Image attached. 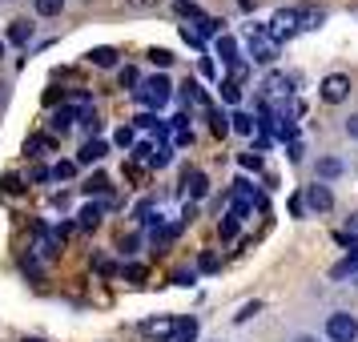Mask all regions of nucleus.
Here are the masks:
<instances>
[{
	"label": "nucleus",
	"instance_id": "nucleus-1",
	"mask_svg": "<svg viewBox=\"0 0 358 342\" xmlns=\"http://www.w3.org/2000/svg\"><path fill=\"white\" fill-rule=\"evenodd\" d=\"M133 93H137V101H141L145 109H162V105H169V97H173V85H169V77H149V81H141Z\"/></svg>",
	"mask_w": 358,
	"mask_h": 342
},
{
	"label": "nucleus",
	"instance_id": "nucleus-2",
	"mask_svg": "<svg viewBox=\"0 0 358 342\" xmlns=\"http://www.w3.org/2000/svg\"><path fill=\"white\" fill-rule=\"evenodd\" d=\"M326 339L330 342H355L358 339V318L346 314V310H334V314L326 318Z\"/></svg>",
	"mask_w": 358,
	"mask_h": 342
},
{
	"label": "nucleus",
	"instance_id": "nucleus-3",
	"mask_svg": "<svg viewBox=\"0 0 358 342\" xmlns=\"http://www.w3.org/2000/svg\"><path fill=\"white\" fill-rule=\"evenodd\" d=\"M278 57V41L266 29H250V61L254 65H274Z\"/></svg>",
	"mask_w": 358,
	"mask_h": 342
},
{
	"label": "nucleus",
	"instance_id": "nucleus-4",
	"mask_svg": "<svg viewBox=\"0 0 358 342\" xmlns=\"http://www.w3.org/2000/svg\"><path fill=\"white\" fill-rule=\"evenodd\" d=\"M318 93H322L326 105H342V101L350 97V77H342V73H330V77L318 85Z\"/></svg>",
	"mask_w": 358,
	"mask_h": 342
},
{
	"label": "nucleus",
	"instance_id": "nucleus-5",
	"mask_svg": "<svg viewBox=\"0 0 358 342\" xmlns=\"http://www.w3.org/2000/svg\"><path fill=\"white\" fill-rule=\"evenodd\" d=\"M306 206L314 213H326L330 210V206H334V194H330V185H326V181H314V185H306Z\"/></svg>",
	"mask_w": 358,
	"mask_h": 342
},
{
	"label": "nucleus",
	"instance_id": "nucleus-6",
	"mask_svg": "<svg viewBox=\"0 0 358 342\" xmlns=\"http://www.w3.org/2000/svg\"><path fill=\"white\" fill-rule=\"evenodd\" d=\"M141 334L145 339H157V342H169L178 334V322L173 318H149V322H141Z\"/></svg>",
	"mask_w": 358,
	"mask_h": 342
},
{
	"label": "nucleus",
	"instance_id": "nucleus-7",
	"mask_svg": "<svg viewBox=\"0 0 358 342\" xmlns=\"http://www.w3.org/2000/svg\"><path fill=\"white\" fill-rule=\"evenodd\" d=\"M290 33H298V8H282V13L270 20V36L282 41V36H290Z\"/></svg>",
	"mask_w": 358,
	"mask_h": 342
},
{
	"label": "nucleus",
	"instance_id": "nucleus-8",
	"mask_svg": "<svg viewBox=\"0 0 358 342\" xmlns=\"http://www.w3.org/2000/svg\"><path fill=\"white\" fill-rule=\"evenodd\" d=\"M185 190H189V197H206L210 194V178L201 169H185Z\"/></svg>",
	"mask_w": 358,
	"mask_h": 342
},
{
	"label": "nucleus",
	"instance_id": "nucleus-9",
	"mask_svg": "<svg viewBox=\"0 0 358 342\" xmlns=\"http://www.w3.org/2000/svg\"><path fill=\"white\" fill-rule=\"evenodd\" d=\"M101 157H105V141H85V149H81V157H77V165H97Z\"/></svg>",
	"mask_w": 358,
	"mask_h": 342
},
{
	"label": "nucleus",
	"instance_id": "nucleus-10",
	"mask_svg": "<svg viewBox=\"0 0 358 342\" xmlns=\"http://www.w3.org/2000/svg\"><path fill=\"white\" fill-rule=\"evenodd\" d=\"M8 41H13V45H29V41H33V24H29V20H13V24H8Z\"/></svg>",
	"mask_w": 358,
	"mask_h": 342
},
{
	"label": "nucleus",
	"instance_id": "nucleus-11",
	"mask_svg": "<svg viewBox=\"0 0 358 342\" xmlns=\"http://www.w3.org/2000/svg\"><path fill=\"white\" fill-rule=\"evenodd\" d=\"M217 57H222L226 65H234V61H238V41H234L229 33H222V36H217Z\"/></svg>",
	"mask_w": 358,
	"mask_h": 342
},
{
	"label": "nucleus",
	"instance_id": "nucleus-12",
	"mask_svg": "<svg viewBox=\"0 0 358 342\" xmlns=\"http://www.w3.org/2000/svg\"><path fill=\"white\" fill-rule=\"evenodd\" d=\"M229 125H234V133H242V137H254V129H258L262 121H254L250 113H234L229 117Z\"/></svg>",
	"mask_w": 358,
	"mask_h": 342
},
{
	"label": "nucleus",
	"instance_id": "nucleus-13",
	"mask_svg": "<svg viewBox=\"0 0 358 342\" xmlns=\"http://www.w3.org/2000/svg\"><path fill=\"white\" fill-rule=\"evenodd\" d=\"M89 61H93L97 69H113V65H117V49H109V45H101V49H93V52H89Z\"/></svg>",
	"mask_w": 358,
	"mask_h": 342
},
{
	"label": "nucleus",
	"instance_id": "nucleus-14",
	"mask_svg": "<svg viewBox=\"0 0 358 342\" xmlns=\"http://www.w3.org/2000/svg\"><path fill=\"white\" fill-rule=\"evenodd\" d=\"M342 169H346V165L338 162V157H322V162H318V181H330V178H342Z\"/></svg>",
	"mask_w": 358,
	"mask_h": 342
},
{
	"label": "nucleus",
	"instance_id": "nucleus-15",
	"mask_svg": "<svg viewBox=\"0 0 358 342\" xmlns=\"http://www.w3.org/2000/svg\"><path fill=\"white\" fill-rule=\"evenodd\" d=\"M286 89H290V81H286L282 73H270V77L262 81V93H266V97H278V93H286Z\"/></svg>",
	"mask_w": 358,
	"mask_h": 342
},
{
	"label": "nucleus",
	"instance_id": "nucleus-16",
	"mask_svg": "<svg viewBox=\"0 0 358 342\" xmlns=\"http://www.w3.org/2000/svg\"><path fill=\"white\" fill-rule=\"evenodd\" d=\"M169 162H173V145H165V141H157V145H153V153H149V165H157V169H165Z\"/></svg>",
	"mask_w": 358,
	"mask_h": 342
},
{
	"label": "nucleus",
	"instance_id": "nucleus-17",
	"mask_svg": "<svg viewBox=\"0 0 358 342\" xmlns=\"http://www.w3.org/2000/svg\"><path fill=\"white\" fill-rule=\"evenodd\" d=\"M322 20V8H298V29H318Z\"/></svg>",
	"mask_w": 358,
	"mask_h": 342
},
{
	"label": "nucleus",
	"instance_id": "nucleus-18",
	"mask_svg": "<svg viewBox=\"0 0 358 342\" xmlns=\"http://www.w3.org/2000/svg\"><path fill=\"white\" fill-rule=\"evenodd\" d=\"M194 339H197V318H181L178 334H173L169 342H194Z\"/></svg>",
	"mask_w": 358,
	"mask_h": 342
},
{
	"label": "nucleus",
	"instance_id": "nucleus-19",
	"mask_svg": "<svg viewBox=\"0 0 358 342\" xmlns=\"http://www.w3.org/2000/svg\"><path fill=\"white\" fill-rule=\"evenodd\" d=\"M77 222H81V229H97L101 226V206H85V210L77 213Z\"/></svg>",
	"mask_w": 358,
	"mask_h": 342
},
{
	"label": "nucleus",
	"instance_id": "nucleus-20",
	"mask_svg": "<svg viewBox=\"0 0 358 342\" xmlns=\"http://www.w3.org/2000/svg\"><path fill=\"white\" fill-rule=\"evenodd\" d=\"M346 274H358V250L350 254V258H342L334 270H330V278H346Z\"/></svg>",
	"mask_w": 358,
	"mask_h": 342
},
{
	"label": "nucleus",
	"instance_id": "nucleus-21",
	"mask_svg": "<svg viewBox=\"0 0 358 342\" xmlns=\"http://www.w3.org/2000/svg\"><path fill=\"white\" fill-rule=\"evenodd\" d=\"M73 117H77V109H57V113H52V129L65 133L69 125H73Z\"/></svg>",
	"mask_w": 358,
	"mask_h": 342
},
{
	"label": "nucleus",
	"instance_id": "nucleus-22",
	"mask_svg": "<svg viewBox=\"0 0 358 342\" xmlns=\"http://www.w3.org/2000/svg\"><path fill=\"white\" fill-rule=\"evenodd\" d=\"M210 121H213L210 129L217 133V137H226V133L234 129V125H229V117H226V113H217V109H210Z\"/></svg>",
	"mask_w": 358,
	"mask_h": 342
},
{
	"label": "nucleus",
	"instance_id": "nucleus-23",
	"mask_svg": "<svg viewBox=\"0 0 358 342\" xmlns=\"http://www.w3.org/2000/svg\"><path fill=\"white\" fill-rule=\"evenodd\" d=\"M33 4H36V13H41V17H57V13L65 8V0H33Z\"/></svg>",
	"mask_w": 358,
	"mask_h": 342
},
{
	"label": "nucleus",
	"instance_id": "nucleus-24",
	"mask_svg": "<svg viewBox=\"0 0 358 342\" xmlns=\"http://www.w3.org/2000/svg\"><path fill=\"white\" fill-rule=\"evenodd\" d=\"M194 29H197L201 36H213L217 29H222V20H213V17H197V20H194Z\"/></svg>",
	"mask_w": 358,
	"mask_h": 342
},
{
	"label": "nucleus",
	"instance_id": "nucleus-25",
	"mask_svg": "<svg viewBox=\"0 0 358 342\" xmlns=\"http://www.w3.org/2000/svg\"><path fill=\"white\" fill-rule=\"evenodd\" d=\"M222 101H226V105H238V101H242V85L222 81Z\"/></svg>",
	"mask_w": 358,
	"mask_h": 342
},
{
	"label": "nucleus",
	"instance_id": "nucleus-26",
	"mask_svg": "<svg viewBox=\"0 0 358 342\" xmlns=\"http://www.w3.org/2000/svg\"><path fill=\"white\" fill-rule=\"evenodd\" d=\"M117 145L121 149H133V141H137V129H133V125H121V129H117V137H113Z\"/></svg>",
	"mask_w": 358,
	"mask_h": 342
},
{
	"label": "nucleus",
	"instance_id": "nucleus-27",
	"mask_svg": "<svg viewBox=\"0 0 358 342\" xmlns=\"http://www.w3.org/2000/svg\"><path fill=\"white\" fill-rule=\"evenodd\" d=\"M181 41H185V45H189V49H201V41H206V36L197 33L194 24H181Z\"/></svg>",
	"mask_w": 358,
	"mask_h": 342
},
{
	"label": "nucleus",
	"instance_id": "nucleus-28",
	"mask_svg": "<svg viewBox=\"0 0 358 342\" xmlns=\"http://www.w3.org/2000/svg\"><path fill=\"white\" fill-rule=\"evenodd\" d=\"M149 61H153L157 69H169V65H173V52H169V49H149Z\"/></svg>",
	"mask_w": 358,
	"mask_h": 342
},
{
	"label": "nucleus",
	"instance_id": "nucleus-29",
	"mask_svg": "<svg viewBox=\"0 0 358 342\" xmlns=\"http://www.w3.org/2000/svg\"><path fill=\"white\" fill-rule=\"evenodd\" d=\"M73 173H77V162H57V165H52V178H57V181H69Z\"/></svg>",
	"mask_w": 358,
	"mask_h": 342
},
{
	"label": "nucleus",
	"instance_id": "nucleus-30",
	"mask_svg": "<svg viewBox=\"0 0 358 342\" xmlns=\"http://www.w3.org/2000/svg\"><path fill=\"white\" fill-rule=\"evenodd\" d=\"M117 81H121V89H129V85H141V77H137V69L125 65L121 73H117Z\"/></svg>",
	"mask_w": 358,
	"mask_h": 342
},
{
	"label": "nucleus",
	"instance_id": "nucleus-31",
	"mask_svg": "<svg viewBox=\"0 0 358 342\" xmlns=\"http://www.w3.org/2000/svg\"><path fill=\"white\" fill-rule=\"evenodd\" d=\"M258 310H262V302H245V306L238 310V314H234V322H250V318H254Z\"/></svg>",
	"mask_w": 358,
	"mask_h": 342
},
{
	"label": "nucleus",
	"instance_id": "nucleus-32",
	"mask_svg": "<svg viewBox=\"0 0 358 342\" xmlns=\"http://www.w3.org/2000/svg\"><path fill=\"white\" fill-rule=\"evenodd\" d=\"M245 73H250V65H245V61H234V65H229V81L242 85V81H245Z\"/></svg>",
	"mask_w": 358,
	"mask_h": 342
},
{
	"label": "nucleus",
	"instance_id": "nucleus-33",
	"mask_svg": "<svg viewBox=\"0 0 358 342\" xmlns=\"http://www.w3.org/2000/svg\"><path fill=\"white\" fill-rule=\"evenodd\" d=\"M217 234H222V238H234V234H238V218H234V213H226V222L217 226Z\"/></svg>",
	"mask_w": 358,
	"mask_h": 342
},
{
	"label": "nucleus",
	"instance_id": "nucleus-34",
	"mask_svg": "<svg viewBox=\"0 0 358 342\" xmlns=\"http://www.w3.org/2000/svg\"><path fill=\"white\" fill-rule=\"evenodd\" d=\"M85 194H109V181H105V178L85 181Z\"/></svg>",
	"mask_w": 358,
	"mask_h": 342
},
{
	"label": "nucleus",
	"instance_id": "nucleus-35",
	"mask_svg": "<svg viewBox=\"0 0 358 342\" xmlns=\"http://www.w3.org/2000/svg\"><path fill=\"white\" fill-rule=\"evenodd\" d=\"M121 254H137V234H121Z\"/></svg>",
	"mask_w": 358,
	"mask_h": 342
},
{
	"label": "nucleus",
	"instance_id": "nucleus-36",
	"mask_svg": "<svg viewBox=\"0 0 358 342\" xmlns=\"http://www.w3.org/2000/svg\"><path fill=\"white\" fill-rule=\"evenodd\" d=\"M0 190H4V194H20V178H13V173H8V178L0 181Z\"/></svg>",
	"mask_w": 358,
	"mask_h": 342
},
{
	"label": "nucleus",
	"instance_id": "nucleus-37",
	"mask_svg": "<svg viewBox=\"0 0 358 342\" xmlns=\"http://www.w3.org/2000/svg\"><path fill=\"white\" fill-rule=\"evenodd\" d=\"M302 210H306V197L294 194V197H290V213H294V218H302Z\"/></svg>",
	"mask_w": 358,
	"mask_h": 342
},
{
	"label": "nucleus",
	"instance_id": "nucleus-38",
	"mask_svg": "<svg viewBox=\"0 0 358 342\" xmlns=\"http://www.w3.org/2000/svg\"><path fill=\"white\" fill-rule=\"evenodd\" d=\"M121 274L129 278V282H141V278H145V266H125Z\"/></svg>",
	"mask_w": 358,
	"mask_h": 342
},
{
	"label": "nucleus",
	"instance_id": "nucleus-39",
	"mask_svg": "<svg viewBox=\"0 0 358 342\" xmlns=\"http://www.w3.org/2000/svg\"><path fill=\"white\" fill-rule=\"evenodd\" d=\"M346 238H350V242H358V213H350V218H346Z\"/></svg>",
	"mask_w": 358,
	"mask_h": 342
},
{
	"label": "nucleus",
	"instance_id": "nucleus-40",
	"mask_svg": "<svg viewBox=\"0 0 358 342\" xmlns=\"http://www.w3.org/2000/svg\"><path fill=\"white\" fill-rule=\"evenodd\" d=\"M238 162H242L245 169H262V157H258V153H242V157H238Z\"/></svg>",
	"mask_w": 358,
	"mask_h": 342
},
{
	"label": "nucleus",
	"instance_id": "nucleus-41",
	"mask_svg": "<svg viewBox=\"0 0 358 342\" xmlns=\"http://www.w3.org/2000/svg\"><path fill=\"white\" fill-rule=\"evenodd\" d=\"M194 270H178V274H173V282H178V286H194Z\"/></svg>",
	"mask_w": 358,
	"mask_h": 342
},
{
	"label": "nucleus",
	"instance_id": "nucleus-42",
	"mask_svg": "<svg viewBox=\"0 0 358 342\" xmlns=\"http://www.w3.org/2000/svg\"><path fill=\"white\" fill-rule=\"evenodd\" d=\"M346 137H355V141H358V113L346 117Z\"/></svg>",
	"mask_w": 358,
	"mask_h": 342
},
{
	"label": "nucleus",
	"instance_id": "nucleus-43",
	"mask_svg": "<svg viewBox=\"0 0 358 342\" xmlns=\"http://www.w3.org/2000/svg\"><path fill=\"white\" fill-rule=\"evenodd\" d=\"M197 266H201V270H217V258H213V254H201V258H197Z\"/></svg>",
	"mask_w": 358,
	"mask_h": 342
},
{
	"label": "nucleus",
	"instance_id": "nucleus-44",
	"mask_svg": "<svg viewBox=\"0 0 358 342\" xmlns=\"http://www.w3.org/2000/svg\"><path fill=\"white\" fill-rule=\"evenodd\" d=\"M49 178H52V173L45 169V165H36V169H33V181H49Z\"/></svg>",
	"mask_w": 358,
	"mask_h": 342
},
{
	"label": "nucleus",
	"instance_id": "nucleus-45",
	"mask_svg": "<svg viewBox=\"0 0 358 342\" xmlns=\"http://www.w3.org/2000/svg\"><path fill=\"white\" fill-rule=\"evenodd\" d=\"M125 4H129V8H153L157 0H125Z\"/></svg>",
	"mask_w": 358,
	"mask_h": 342
},
{
	"label": "nucleus",
	"instance_id": "nucleus-46",
	"mask_svg": "<svg viewBox=\"0 0 358 342\" xmlns=\"http://www.w3.org/2000/svg\"><path fill=\"white\" fill-rule=\"evenodd\" d=\"M294 342H318V339H314V334H298Z\"/></svg>",
	"mask_w": 358,
	"mask_h": 342
},
{
	"label": "nucleus",
	"instance_id": "nucleus-47",
	"mask_svg": "<svg viewBox=\"0 0 358 342\" xmlns=\"http://www.w3.org/2000/svg\"><path fill=\"white\" fill-rule=\"evenodd\" d=\"M238 4H242V8H254V0H238Z\"/></svg>",
	"mask_w": 358,
	"mask_h": 342
},
{
	"label": "nucleus",
	"instance_id": "nucleus-48",
	"mask_svg": "<svg viewBox=\"0 0 358 342\" xmlns=\"http://www.w3.org/2000/svg\"><path fill=\"white\" fill-rule=\"evenodd\" d=\"M178 4H181V8H185V4H194V0H178Z\"/></svg>",
	"mask_w": 358,
	"mask_h": 342
},
{
	"label": "nucleus",
	"instance_id": "nucleus-49",
	"mask_svg": "<svg viewBox=\"0 0 358 342\" xmlns=\"http://www.w3.org/2000/svg\"><path fill=\"white\" fill-rule=\"evenodd\" d=\"M0 61H4V41H0Z\"/></svg>",
	"mask_w": 358,
	"mask_h": 342
},
{
	"label": "nucleus",
	"instance_id": "nucleus-50",
	"mask_svg": "<svg viewBox=\"0 0 358 342\" xmlns=\"http://www.w3.org/2000/svg\"><path fill=\"white\" fill-rule=\"evenodd\" d=\"M24 342H45V339H24Z\"/></svg>",
	"mask_w": 358,
	"mask_h": 342
},
{
	"label": "nucleus",
	"instance_id": "nucleus-51",
	"mask_svg": "<svg viewBox=\"0 0 358 342\" xmlns=\"http://www.w3.org/2000/svg\"><path fill=\"white\" fill-rule=\"evenodd\" d=\"M0 89H4V85H0ZM0 97H4V93H0Z\"/></svg>",
	"mask_w": 358,
	"mask_h": 342
},
{
	"label": "nucleus",
	"instance_id": "nucleus-52",
	"mask_svg": "<svg viewBox=\"0 0 358 342\" xmlns=\"http://www.w3.org/2000/svg\"><path fill=\"white\" fill-rule=\"evenodd\" d=\"M213 342H222V339H213Z\"/></svg>",
	"mask_w": 358,
	"mask_h": 342
}]
</instances>
